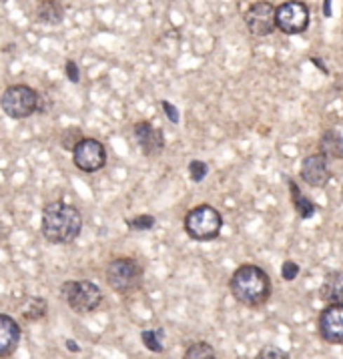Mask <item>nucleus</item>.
I'll return each instance as SVG.
<instances>
[{"label":"nucleus","instance_id":"nucleus-1","mask_svg":"<svg viewBox=\"0 0 343 359\" xmlns=\"http://www.w3.org/2000/svg\"><path fill=\"white\" fill-rule=\"evenodd\" d=\"M83 231V217L76 207L65 201L48 203L43 209V235L55 245L72 243Z\"/></svg>","mask_w":343,"mask_h":359},{"label":"nucleus","instance_id":"nucleus-2","mask_svg":"<svg viewBox=\"0 0 343 359\" xmlns=\"http://www.w3.org/2000/svg\"><path fill=\"white\" fill-rule=\"evenodd\" d=\"M229 289L233 297L241 305L259 307L269 299L271 295V279L257 265L245 263L235 269V273L229 279Z\"/></svg>","mask_w":343,"mask_h":359},{"label":"nucleus","instance_id":"nucleus-3","mask_svg":"<svg viewBox=\"0 0 343 359\" xmlns=\"http://www.w3.org/2000/svg\"><path fill=\"white\" fill-rule=\"evenodd\" d=\"M60 295L67 302L74 313L79 316H86L93 313L95 309H99L102 303V291L97 283L88 281V279H79V281H65L60 287Z\"/></svg>","mask_w":343,"mask_h":359},{"label":"nucleus","instance_id":"nucleus-4","mask_svg":"<svg viewBox=\"0 0 343 359\" xmlns=\"http://www.w3.org/2000/svg\"><path fill=\"white\" fill-rule=\"evenodd\" d=\"M223 227V217L211 205H199L185 215V233L195 241H213Z\"/></svg>","mask_w":343,"mask_h":359},{"label":"nucleus","instance_id":"nucleus-5","mask_svg":"<svg viewBox=\"0 0 343 359\" xmlns=\"http://www.w3.org/2000/svg\"><path fill=\"white\" fill-rule=\"evenodd\" d=\"M107 283L121 295H130L143 285V267L130 257H119L111 261L107 269Z\"/></svg>","mask_w":343,"mask_h":359},{"label":"nucleus","instance_id":"nucleus-6","mask_svg":"<svg viewBox=\"0 0 343 359\" xmlns=\"http://www.w3.org/2000/svg\"><path fill=\"white\" fill-rule=\"evenodd\" d=\"M0 107L11 118H29L39 111V95L27 85H13L2 93Z\"/></svg>","mask_w":343,"mask_h":359},{"label":"nucleus","instance_id":"nucleus-7","mask_svg":"<svg viewBox=\"0 0 343 359\" xmlns=\"http://www.w3.org/2000/svg\"><path fill=\"white\" fill-rule=\"evenodd\" d=\"M275 27L285 34H301L309 27V11L303 2H283L275 8Z\"/></svg>","mask_w":343,"mask_h":359},{"label":"nucleus","instance_id":"nucleus-8","mask_svg":"<svg viewBox=\"0 0 343 359\" xmlns=\"http://www.w3.org/2000/svg\"><path fill=\"white\" fill-rule=\"evenodd\" d=\"M72 163L83 172L100 171L107 165V149L97 139L85 137L72 151Z\"/></svg>","mask_w":343,"mask_h":359},{"label":"nucleus","instance_id":"nucleus-9","mask_svg":"<svg viewBox=\"0 0 343 359\" xmlns=\"http://www.w3.org/2000/svg\"><path fill=\"white\" fill-rule=\"evenodd\" d=\"M245 27L255 36H269L275 27V6L269 2H253L243 15Z\"/></svg>","mask_w":343,"mask_h":359},{"label":"nucleus","instance_id":"nucleus-10","mask_svg":"<svg viewBox=\"0 0 343 359\" xmlns=\"http://www.w3.org/2000/svg\"><path fill=\"white\" fill-rule=\"evenodd\" d=\"M319 335L328 344L343 345V305H328L321 311Z\"/></svg>","mask_w":343,"mask_h":359},{"label":"nucleus","instance_id":"nucleus-11","mask_svg":"<svg viewBox=\"0 0 343 359\" xmlns=\"http://www.w3.org/2000/svg\"><path fill=\"white\" fill-rule=\"evenodd\" d=\"M133 133H135V139H137V143L141 147L144 157H159L163 153V149H165V135H163L161 129L153 127L149 121L137 123Z\"/></svg>","mask_w":343,"mask_h":359},{"label":"nucleus","instance_id":"nucleus-12","mask_svg":"<svg viewBox=\"0 0 343 359\" xmlns=\"http://www.w3.org/2000/svg\"><path fill=\"white\" fill-rule=\"evenodd\" d=\"M301 179L309 187H325L328 181L331 179L328 157L317 153V155H309V157L303 158V163H301Z\"/></svg>","mask_w":343,"mask_h":359},{"label":"nucleus","instance_id":"nucleus-13","mask_svg":"<svg viewBox=\"0 0 343 359\" xmlns=\"http://www.w3.org/2000/svg\"><path fill=\"white\" fill-rule=\"evenodd\" d=\"M20 344V325L6 313H0V358H11Z\"/></svg>","mask_w":343,"mask_h":359},{"label":"nucleus","instance_id":"nucleus-14","mask_svg":"<svg viewBox=\"0 0 343 359\" xmlns=\"http://www.w3.org/2000/svg\"><path fill=\"white\" fill-rule=\"evenodd\" d=\"M319 295L329 305H343V271H329L323 277Z\"/></svg>","mask_w":343,"mask_h":359},{"label":"nucleus","instance_id":"nucleus-15","mask_svg":"<svg viewBox=\"0 0 343 359\" xmlns=\"http://www.w3.org/2000/svg\"><path fill=\"white\" fill-rule=\"evenodd\" d=\"M319 149H321V155L323 157H333L342 158L343 157V135L339 130L329 129L321 135V141H319Z\"/></svg>","mask_w":343,"mask_h":359},{"label":"nucleus","instance_id":"nucleus-16","mask_svg":"<svg viewBox=\"0 0 343 359\" xmlns=\"http://www.w3.org/2000/svg\"><path fill=\"white\" fill-rule=\"evenodd\" d=\"M289 191H291V201H293V207H295V213H297L303 221L311 219V217L315 215V211H317L315 203L311 201V199H307V197L301 193V189L297 187L295 181H289Z\"/></svg>","mask_w":343,"mask_h":359},{"label":"nucleus","instance_id":"nucleus-17","mask_svg":"<svg viewBox=\"0 0 343 359\" xmlns=\"http://www.w3.org/2000/svg\"><path fill=\"white\" fill-rule=\"evenodd\" d=\"M65 18V8L62 4H58L55 0H46V2H41L39 4V20L41 22H46V25H53L57 27L62 22Z\"/></svg>","mask_w":343,"mask_h":359},{"label":"nucleus","instance_id":"nucleus-18","mask_svg":"<svg viewBox=\"0 0 343 359\" xmlns=\"http://www.w3.org/2000/svg\"><path fill=\"white\" fill-rule=\"evenodd\" d=\"M22 316H25V319H29V321L43 319L46 316V302H44L43 297H39V295L29 297L27 303L22 305Z\"/></svg>","mask_w":343,"mask_h":359},{"label":"nucleus","instance_id":"nucleus-19","mask_svg":"<svg viewBox=\"0 0 343 359\" xmlns=\"http://www.w3.org/2000/svg\"><path fill=\"white\" fill-rule=\"evenodd\" d=\"M183 359H217V355H215V349L211 347V344L195 341V344H191L187 347L185 353H183Z\"/></svg>","mask_w":343,"mask_h":359},{"label":"nucleus","instance_id":"nucleus-20","mask_svg":"<svg viewBox=\"0 0 343 359\" xmlns=\"http://www.w3.org/2000/svg\"><path fill=\"white\" fill-rule=\"evenodd\" d=\"M141 339H143L144 347L153 353H161L165 347H163V330H144L141 333Z\"/></svg>","mask_w":343,"mask_h":359},{"label":"nucleus","instance_id":"nucleus-21","mask_svg":"<svg viewBox=\"0 0 343 359\" xmlns=\"http://www.w3.org/2000/svg\"><path fill=\"white\" fill-rule=\"evenodd\" d=\"M85 137H83V133L79 127H69V129L62 130V135H60V144H62V149H67V151H74L76 149V144L81 143Z\"/></svg>","mask_w":343,"mask_h":359},{"label":"nucleus","instance_id":"nucleus-22","mask_svg":"<svg viewBox=\"0 0 343 359\" xmlns=\"http://www.w3.org/2000/svg\"><path fill=\"white\" fill-rule=\"evenodd\" d=\"M127 225L133 231H149L155 227V217L153 215H137L133 219H127Z\"/></svg>","mask_w":343,"mask_h":359},{"label":"nucleus","instance_id":"nucleus-23","mask_svg":"<svg viewBox=\"0 0 343 359\" xmlns=\"http://www.w3.org/2000/svg\"><path fill=\"white\" fill-rule=\"evenodd\" d=\"M207 172H209V167H207V163H203V161H191L189 163V177H191V181H195V183H201L205 177H207Z\"/></svg>","mask_w":343,"mask_h":359},{"label":"nucleus","instance_id":"nucleus-24","mask_svg":"<svg viewBox=\"0 0 343 359\" xmlns=\"http://www.w3.org/2000/svg\"><path fill=\"white\" fill-rule=\"evenodd\" d=\"M255 359H291V358H289V353H287V351H283V349L269 345V347H263V349H261V351L257 353V358Z\"/></svg>","mask_w":343,"mask_h":359},{"label":"nucleus","instance_id":"nucleus-25","mask_svg":"<svg viewBox=\"0 0 343 359\" xmlns=\"http://www.w3.org/2000/svg\"><path fill=\"white\" fill-rule=\"evenodd\" d=\"M297 275H300V265H297L295 261H285L283 267H281V277H283L285 281H293Z\"/></svg>","mask_w":343,"mask_h":359},{"label":"nucleus","instance_id":"nucleus-26","mask_svg":"<svg viewBox=\"0 0 343 359\" xmlns=\"http://www.w3.org/2000/svg\"><path fill=\"white\" fill-rule=\"evenodd\" d=\"M161 107H163V111H165L167 118L171 121L173 125H177V123H179V111H177V107L169 101H161Z\"/></svg>","mask_w":343,"mask_h":359},{"label":"nucleus","instance_id":"nucleus-27","mask_svg":"<svg viewBox=\"0 0 343 359\" xmlns=\"http://www.w3.org/2000/svg\"><path fill=\"white\" fill-rule=\"evenodd\" d=\"M67 76L71 83H79L81 81V71H79V65L74 60H67Z\"/></svg>","mask_w":343,"mask_h":359},{"label":"nucleus","instance_id":"nucleus-28","mask_svg":"<svg viewBox=\"0 0 343 359\" xmlns=\"http://www.w3.org/2000/svg\"><path fill=\"white\" fill-rule=\"evenodd\" d=\"M309 60H311V62H314L315 67H319V69H321V71L325 72V74H329L328 67H325V65H323V62H321V60H319V58H317V57H311V58H309Z\"/></svg>","mask_w":343,"mask_h":359},{"label":"nucleus","instance_id":"nucleus-29","mask_svg":"<svg viewBox=\"0 0 343 359\" xmlns=\"http://www.w3.org/2000/svg\"><path fill=\"white\" fill-rule=\"evenodd\" d=\"M67 347H69V351H72V353L81 351V347H79V344L74 339H67Z\"/></svg>","mask_w":343,"mask_h":359},{"label":"nucleus","instance_id":"nucleus-30","mask_svg":"<svg viewBox=\"0 0 343 359\" xmlns=\"http://www.w3.org/2000/svg\"><path fill=\"white\" fill-rule=\"evenodd\" d=\"M323 15L325 16L333 15V13H331V2H329V0H325V2H323Z\"/></svg>","mask_w":343,"mask_h":359}]
</instances>
